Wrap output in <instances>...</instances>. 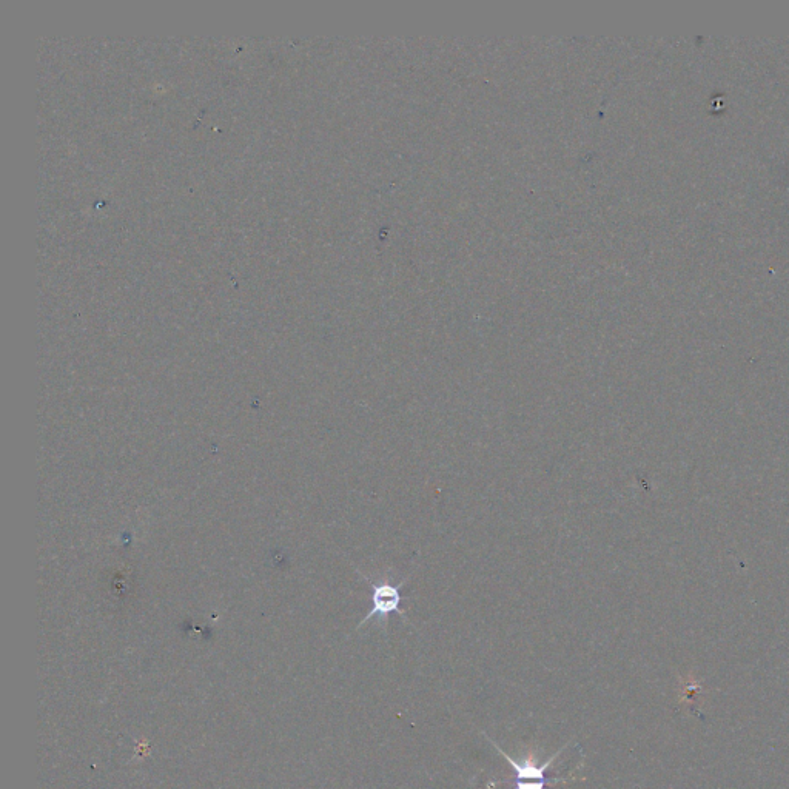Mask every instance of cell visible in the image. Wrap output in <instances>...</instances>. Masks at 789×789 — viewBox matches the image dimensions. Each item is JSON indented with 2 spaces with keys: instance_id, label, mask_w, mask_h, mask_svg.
<instances>
[{
  "instance_id": "7a4b0ae2",
  "label": "cell",
  "mask_w": 789,
  "mask_h": 789,
  "mask_svg": "<svg viewBox=\"0 0 789 789\" xmlns=\"http://www.w3.org/2000/svg\"><path fill=\"white\" fill-rule=\"evenodd\" d=\"M578 779L572 777V779H566V777H558V779L548 780L546 777L543 779H517V785H515V789H544L546 785H551V783H568V782H577Z\"/></svg>"
},
{
  "instance_id": "6da1fadb",
  "label": "cell",
  "mask_w": 789,
  "mask_h": 789,
  "mask_svg": "<svg viewBox=\"0 0 789 789\" xmlns=\"http://www.w3.org/2000/svg\"><path fill=\"white\" fill-rule=\"evenodd\" d=\"M360 575L369 583L370 589H372V608H370L369 614L361 620L358 629L363 628L372 618H377L380 625L383 626V631L387 632V620L392 614L400 615L404 620H407L406 611L401 608V603L404 600L401 589H403L410 577L403 578L398 583H393L392 577H389V575L377 581H373L372 578L361 574V572Z\"/></svg>"
}]
</instances>
